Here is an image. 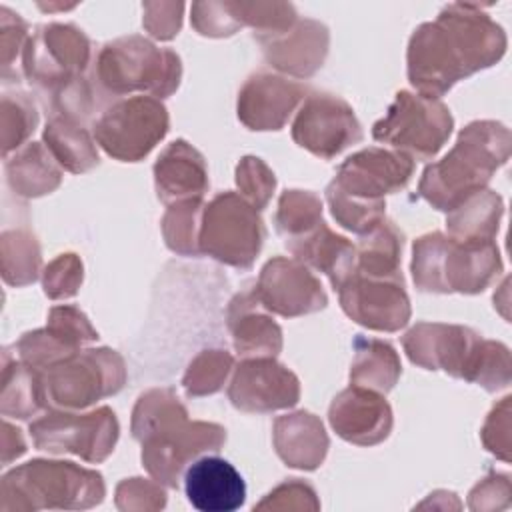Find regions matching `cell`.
Returning <instances> with one entry per match:
<instances>
[{"mask_svg":"<svg viewBox=\"0 0 512 512\" xmlns=\"http://www.w3.org/2000/svg\"><path fill=\"white\" fill-rule=\"evenodd\" d=\"M506 34L476 4H448L434 22L418 26L408 44V80L428 98H440L458 80L496 64Z\"/></svg>","mask_w":512,"mask_h":512,"instance_id":"6da1fadb","label":"cell"},{"mask_svg":"<svg viewBox=\"0 0 512 512\" xmlns=\"http://www.w3.org/2000/svg\"><path fill=\"white\" fill-rule=\"evenodd\" d=\"M132 436L142 444L148 474L168 488H178L184 466L206 450H220L226 430L212 422H190L172 388H154L134 406Z\"/></svg>","mask_w":512,"mask_h":512,"instance_id":"7a4b0ae2","label":"cell"},{"mask_svg":"<svg viewBox=\"0 0 512 512\" xmlns=\"http://www.w3.org/2000/svg\"><path fill=\"white\" fill-rule=\"evenodd\" d=\"M510 158V130L494 120H476L460 130L454 148L430 164L418 196L436 210L450 212L468 196L484 190L492 174Z\"/></svg>","mask_w":512,"mask_h":512,"instance_id":"3957f363","label":"cell"},{"mask_svg":"<svg viewBox=\"0 0 512 512\" xmlns=\"http://www.w3.org/2000/svg\"><path fill=\"white\" fill-rule=\"evenodd\" d=\"M402 344L408 358L426 370H444L488 392L510 384L508 348L502 342L484 340L466 326L418 322L406 332Z\"/></svg>","mask_w":512,"mask_h":512,"instance_id":"277c9868","label":"cell"},{"mask_svg":"<svg viewBox=\"0 0 512 512\" xmlns=\"http://www.w3.org/2000/svg\"><path fill=\"white\" fill-rule=\"evenodd\" d=\"M502 268L494 240L460 242L430 232L412 248V276L422 292L478 294L500 276Z\"/></svg>","mask_w":512,"mask_h":512,"instance_id":"5b68a950","label":"cell"},{"mask_svg":"<svg viewBox=\"0 0 512 512\" xmlns=\"http://www.w3.org/2000/svg\"><path fill=\"white\" fill-rule=\"evenodd\" d=\"M102 474L74 462L32 460L2 478V510H78L102 502Z\"/></svg>","mask_w":512,"mask_h":512,"instance_id":"8992f818","label":"cell"},{"mask_svg":"<svg viewBox=\"0 0 512 512\" xmlns=\"http://www.w3.org/2000/svg\"><path fill=\"white\" fill-rule=\"evenodd\" d=\"M180 76L178 54L142 36H124L104 44L94 68L96 86L112 96L148 92L160 100L178 88Z\"/></svg>","mask_w":512,"mask_h":512,"instance_id":"52a82bcc","label":"cell"},{"mask_svg":"<svg viewBox=\"0 0 512 512\" xmlns=\"http://www.w3.org/2000/svg\"><path fill=\"white\" fill-rule=\"evenodd\" d=\"M46 408L82 410L116 394L126 382L124 360L110 348L78 350L38 372Z\"/></svg>","mask_w":512,"mask_h":512,"instance_id":"ba28073f","label":"cell"},{"mask_svg":"<svg viewBox=\"0 0 512 512\" xmlns=\"http://www.w3.org/2000/svg\"><path fill=\"white\" fill-rule=\"evenodd\" d=\"M264 238V222L244 196L228 190L204 204L198 236L200 254L234 268H250Z\"/></svg>","mask_w":512,"mask_h":512,"instance_id":"9c48e42d","label":"cell"},{"mask_svg":"<svg viewBox=\"0 0 512 512\" xmlns=\"http://www.w3.org/2000/svg\"><path fill=\"white\" fill-rule=\"evenodd\" d=\"M454 128L452 114L438 98L398 92L384 118L372 126V138L390 144L410 158L430 160L446 144Z\"/></svg>","mask_w":512,"mask_h":512,"instance_id":"30bf717a","label":"cell"},{"mask_svg":"<svg viewBox=\"0 0 512 512\" xmlns=\"http://www.w3.org/2000/svg\"><path fill=\"white\" fill-rule=\"evenodd\" d=\"M168 132V112L154 96H130L110 104L92 126L96 144L122 162L142 160Z\"/></svg>","mask_w":512,"mask_h":512,"instance_id":"8fae6325","label":"cell"},{"mask_svg":"<svg viewBox=\"0 0 512 512\" xmlns=\"http://www.w3.org/2000/svg\"><path fill=\"white\" fill-rule=\"evenodd\" d=\"M118 420L108 406L88 414L70 410L48 412L30 424L34 446L54 454L70 452L86 462H102L118 440Z\"/></svg>","mask_w":512,"mask_h":512,"instance_id":"7c38bea8","label":"cell"},{"mask_svg":"<svg viewBox=\"0 0 512 512\" xmlns=\"http://www.w3.org/2000/svg\"><path fill=\"white\" fill-rule=\"evenodd\" d=\"M90 62V40L72 24H46L28 38L22 50L26 78L46 94L82 78Z\"/></svg>","mask_w":512,"mask_h":512,"instance_id":"4fadbf2b","label":"cell"},{"mask_svg":"<svg viewBox=\"0 0 512 512\" xmlns=\"http://www.w3.org/2000/svg\"><path fill=\"white\" fill-rule=\"evenodd\" d=\"M292 138L314 156L330 160L362 140V126L346 100L312 92L292 122Z\"/></svg>","mask_w":512,"mask_h":512,"instance_id":"5bb4252c","label":"cell"},{"mask_svg":"<svg viewBox=\"0 0 512 512\" xmlns=\"http://www.w3.org/2000/svg\"><path fill=\"white\" fill-rule=\"evenodd\" d=\"M336 290L342 310L364 328L396 332L410 320L404 278H370L352 272Z\"/></svg>","mask_w":512,"mask_h":512,"instance_id":"9a60e30c","label":"cell"},{"mask_svg":"<svg viewBox=\"0 0 512 512\" xmlns=\"http://www.w3.org/2000/svg\"><path fill=\"white\" fill-rule=\"evenodd\" d=\"M412 172L414 160L408 154L374 146L348 156L330 184L350 198L382 202L386 194L406 188Z\"/></svg>","mask_w":512,"mask_h":512,"instance_id":"2e32d148","label":"cell"},{"mask_svg":"<svg viewBox=\"0 0 512 512\" xmlns=\"http://www.w3.org/2000/svg\"><path fill=\"white\" fill-rule=\"evenodd\" d=\"M254 292L264 310L286 318L322 310L328 302L320 280L306 264L284 256L266 262L254 284Z\"/></svg>","mask_w":512,"mask_h":512,"instance_id":"e0dca14e","label":"cell"},{"mask_svg":"<svg viewBox=\"0 0 512 512\" xmlns=\"http://www.w3.org/2000/svg\"><path fill=\"white\" fill-rule=\"evenodd\" d=\"M228 398L244 412H274L298 402L300 382L294 372L270 356L246 358L234 370Z\"/></svg>","mask_w":512,"mask_h":512,"instance_id":"ac0fdd59","label":"cell"},{"mask_svg":"<svg viewBox=\"0 0 512 512\" xmlns=\"http://www.w3.org/2000/svg\"><path fill=\"white\" fill-rule=\"evenodd\" d=\"M306 86L272 72L252 74L238 92L236 112L250 130H280L304 100Z\"/></svg>","mask_w":512,"mask_h":512,"instance_id":"d6986e66","label":"cell"},{"mask_svg":"<svg viewBox=\"0 0 512 512\" xmlns=\"http://www.w3.org/2000/svg\"><path fill=\"white\" fill-rule=\"evenodd\" d=\"M328 420L340 438L358 446L378 444L392 430V410L384 396L356 384L332 400Z\"/></svg>","mask_w":512,"mask_h":512,"instance_id":"ffe728a7","label":"cell"},{"mask_svg":"<svg viewBox=\"0 0 512 512\" xmlns=\"http://www.w3.org/2000/svg\"><path fill=\"white\" fill-rule=\"evenodd\" d=\"M188 502L200 512H234L246 500L242 474L220 456H202L184 472Z\"/></svg>","mask_w":512,"mask_h":512,"instance_id":"44dd1931","label":"cell"},{"mask_svg":"<svg viewBox=\"0 0 512 512\" xmlns=\"http://www.w3.org/2000/svg\"><path fill=\"white\" fill-rule=\"evenodd\" d=\"M270 66L296 78L312 76L328 52V30L316 20H298L290 30L258 38Z\"/></svg>","mask_w":512,"mask_h":512,"instance_id":"7402d4cb","label":"cell"},{"mask_svg":"<svg viewBox=\"0 0 512 512\" xmlns=\"http://www.w3.org/2000/svg\"><path fill=\"white\" fill-rule=\"evenodd\" d=\"M156 194L162 202L202 198L208 188V172L202 154L186 140H176L154 164Z\"/></svg>","mask_w":512,"mask_h":512,"instance_id":"603a6c76","label":"cell"},{"mask_svg":"<svg viewBox=\"0 0 512 512\" xmlns=\"http://www.w3.org/2000/svg\"><path fill=\"white\" fill-rule=\"evenodd\" d=\"M228 328L238 354L246 358L270 356L282 350L280 326L264 314L254 288L236 294L228 306Z\"/></svg>","mask_w":512,"mask_h":512,"instance_id":"cb8c5ba5","label":"cell"},{"mask_svg":"<svg viewBox=\"0 0 512 512\" xmlns=\"http://www.w3.org/2000/svg\"><path fill=\"white\" fill-rule=\"evenodd\" d=\"M284 246L294 254L296 260L324 272L330 278L334 290L354 272L356 248L344 236L334 234L322 220L310 232L300 238L286 240Z\"/></svg>","mask_w":512,"mask_h":512,"instance_id":"d4e9b609","label":"cell"},{"mask_svg":"<svg viewBox=\"0 0 512 512\" xmlns=\"http://www.w3.org/2000/svg\"><path fill=\"white\" fill-rule=\"evenodd\" d=\"M274 448L290 468L314 470L328 452L322 422L310 412H294L274 420Z\"/></svg>","mask_w":512,"mask_h":512,"instance_id":"484cf974","label":"cell"},{"mask_svg":"<svg viewBox=\"0 0 512 512\" xmlns=\"http://www.w3.org/2000/svg\"><path fill=\"white\" fill-rule=\"evenodd\" d=\"M504 212V204L500 194L494 190H478L468 196L462 204L446 216L448 236L460 242H484L494 240L500 218Z\"/></svg>","mask_w":512,"mask_h":512,"instance_id":"4316f807","label":"cell"},{"mask_svg":"<svg viewBox=\"0 0 512 512\" xmlns=\"http://www.w3.org/2000/svg\"><path fill=\"white\" fill-rule=\"evenodd\" d=\"M404 236L394 222L382 218L368 232L360 234L356 248V274L370 278H402L400 254Z\"/></svg>","mask_w":512,"mask_h":512,"instance_id":"83f0119b","label":"cell"},{"mask_svg":"<svg viewBox=\"0 0 512 512\" xmlns=\"http://www.w3.org/2000/svg\"><path fill=\"white\" fill-rule=\"evenodd\" d=\"M44 142L58 166L72 174L86 172L100 162L94 144L96 140L90 136L82 122L70 120L66 116H50L44 128Z\"/></svg>","mask_w":512,"mask_h":512,"instance_id":"f1b7e54d","label":"cell"},{"mask_svg":"<svg viewBox=\"0 0 512 512\" xmlns=\"http://www.w3.org/2000/svg\"><path fill=\"white\" fill-rule=\"evenodd\" d=\"M398 376H400V358L388 342L378 338L356 336L354 362L350 370L352 384L386 394L394 388Z\"/></svg>","mask_w":512,"mask_h":512,"instance_id":"f546056e","label":"cell"},{"mask_svg":"<svg viewBox=\"0 0 512 512\" xmlns=\"http://www.w3.org/2000/svg\"><path fill=\"white\" fill-rule=\"evenodd\" d=\"M42 144H28L12 160H6V174L12 190L20 196H42L58 188L60 168Z\"/></svg>","mask_w":512,"mask_h":512,"instance_id":"4dcf8cb0","label":"cell"},{"mask_svg":"<svg viewBox=\"0 0 512 512\" xmlns=\"http://www.w3.org/2000/svg\"><path fill=\"white\" fill-rule=\"evenodd\" d=\"M42 408H46V404L42 398L38 372L26 366L22 360H14V364H10L4 356L2 414L14 418H30Z\"/></svg>","mask_w":512,"mask_h":512,"instance_id":"1f68e13d","label":"cell"},{"mask_svg":"<svg viewBox=\"0 0 512 512\" xmlns=\"http://www.w3.org/2000/svg\"><path fill=\"white\" fill-rule=\"evenodd\" d=\"M202 198L180 200L168 206L162 218V234L166 246L182 256H198V236L202 224Z\"/></svg>","mask_w":512,"mask_h":512,"instance_id":"d6a6232c","label":"cell"},{"mask_svg":"<svg viewBox=\"0 0 512 512\" xmlns=\"http://www.w3.org/2000/svg\"><path fill=\"white\" fill-rule=\"evenodd\" d=\"M322 222V200L308 190H286L278 200L274 224L286 240L300 238Z\"/></svg>","mask_w":512,"mask_h":512,"instance_id":"836d02e7","label":"cell"},{"mask_svg":"<svg viewBox=\"0 0 512 512\" xmlns=\"http://www.w3.org/2000/svg\"><path fill=\"white\" fill-rule=\"evenodd\" d=\"M40 248L26 230L2 234V274L8 284L24 286L36 280L40 272Z\"/></svg>","mask_w":512,"mask_h":512,"instance_id":"e575fe53","label":"cell"},{"mask_svg":"<svg viewBox=\"0 0 512 512\" xmlns=\"http://www.w3.org/2000/svg\"><path fill=\"white\" fill-rule=\"evenodd\" d=\"M234 358L226 350H202L188 366L182 384L188 396L214 394L226 382Z\"/></svg>","mask_w":512,"mask_h":512,"instance_id":"d590c367","label":"cell"},{"mask_svg":"<svg viewBox=\"0 0 512 512\" xmlns=\"http://www.w3.org/2000/svg\"><path fill=\"white\" fill-rule=\"evenodd\" d=\"M326 200L336 222L356 234L368 232L372 226H376L384 218V208H386L384 200L382 202L356 200L342 194L332 184H328L326 188Z\"/></svg>","mask_w":512,"mask_h":512,"instance_id":"8d00e7d4","label":"cell"},{"mask_svg":"<svg viewBox=\"0 0 512 512\" xmlns=\"http://www.w3.org/2000/svg\"><path fill=\"white\" fill-rule=\"evenodd\" d=\"M38 112L28 94H4L2 96V150L8 154L18 148L36 128Z\"/></svg>","mask_w":512,"mask_h":512,"instance_id":"74e56055","label":"cell"},{"mask_svg":"<svg viewBox=\"0 0 512 512\" xmlns=\"http://www.w3.org/2000/svg\"><path fill=\"white\" fill-rule=\"evenodd\" d=\"M236 184L244 198L256 210H262L276 188V178L260 158L244 156L236 168Z\"/></svg>","mask_w":512,"mask_h":512,"instance_id":"f35d334b","label":"cell"},{"mask_svg":"<svg viewBox=\"0 0 512 512\" xmlns=\"http://www.w3.org/2000/svg\"><path fill=\"white\" fill-rule=\"evenodd\" d=\"M46 330L72 350H78L84 342L98 338V332L76 306H54L50 310Z\"/></svg>","mask_w":512,"mask_h":512,"instance_id":"ab89813d","label":"cell"},{"mask_svg":"<svg viewBox=\"0 0 512 512\" xmlns=\"http://www.w3.org/2000/svg\"><path fill=\"white\" fill-rule=\"evenodd\" d=\"M82 284V262L76 254H60L44 270V292L52 300L70 298Z\"/></svg>","mask_w":512,"mask_h":512,"instance_id":"60d3db41","label":"cell"},{"mask_svg":"<svg viewBox=\"0 0 512 512\" xmlns=\"http://www.w3.org/2000/svg\"><path fill=\"white\" fill-rule=\"evenodd\" d=\"M116 504L120 510H160L166 506V494L160 482L130 478L118 484Z\"/></svg>","mask_w":512,"mask_h":512,"instance_id":"b9f144b4","label":"cell"},{"mask_svg":"<svg viewBox=\"0 0 512 512\" xmlns=\"http://www.w3.org/2000/svg\"><path fill=\"white\" fill-rule=\"evenodd\" d=\"M192 26L202 36H230L240 24L228 2H196L192 4Z\"/></svg>","mask_w":512,"mask_h":512,"instance_id":"7bdbcfd3","label":"cell"},{"mask_svg":"<svg viewBox=\"0 0 512 512\" xmlns=\"http://www.w3.org/2000/svg\"><path fill=\"white\" fill-rule=\"evenodd\" d=\"M256 510H318L320 504L316 500V492L310 484L292 478L280 486H276L260 504L254 506Z\"/></svg>","mask_w":512,"mask_h":512,"instance_id":"ee69618b","label":"cell"},{"mask_svg":"<svg viewBox=\"0 0 512 512\" xmlns=\"http://www.w3.org/2000/svg\"><path fill=\"white\" fill-rule=\"evenodd\" d=\"M510 396L492 408L482 428L484 446L502 460H510Z\"/></svg>","mask_w":512,"mask_h":512,"instance_id":"f6af8a7d","label":"cell"},{"mask_svg":"<svg viewBox=\"0 0 512 512\" xmlns=\"http://www.w3.org/2000/svg\"><path fill=\"white\" fill-rule=\"evenodd\" d=\"M182 10L184 4L180 2H146L142 24L154 38L170 40L180 30Z\"/></svg>","mask_w":512,"mask_h":512,"instance_id":"bcb514c9","label":"cell"},{"mask_svg":"<svg viewBox=\"0 0 512 512\" xmlns=\"http://www.w3.org/2000/svg\"><path fill=\"white\" fill-rule=\"evenodd\" d=\"M498 498L510 500V478L506 474L490 472L482 482H478L470 492V508L472 510H494L502 508Z\"/></svg>","mask_w":512,"mask_h":512,"instance_id":"7dc6e473","label":"cell"},{"mask_svg":"<svg viewBox=\"0 0 512 512\" xmlns=\"http://www.w3.org/2000/svg\"><path fill=\"white\" fill-rule=\"evenodd\" d=\"M0 14H2V40H0L2 68H4V74H8L12 58L18 54L22 46H26L28 38H26V24L18 18V14H10L8 8H0Z\"/></svg>","mask_w":512,"mask_h":512,"instance_id":"c3c4849f","label":"cell"}]
</instances>
